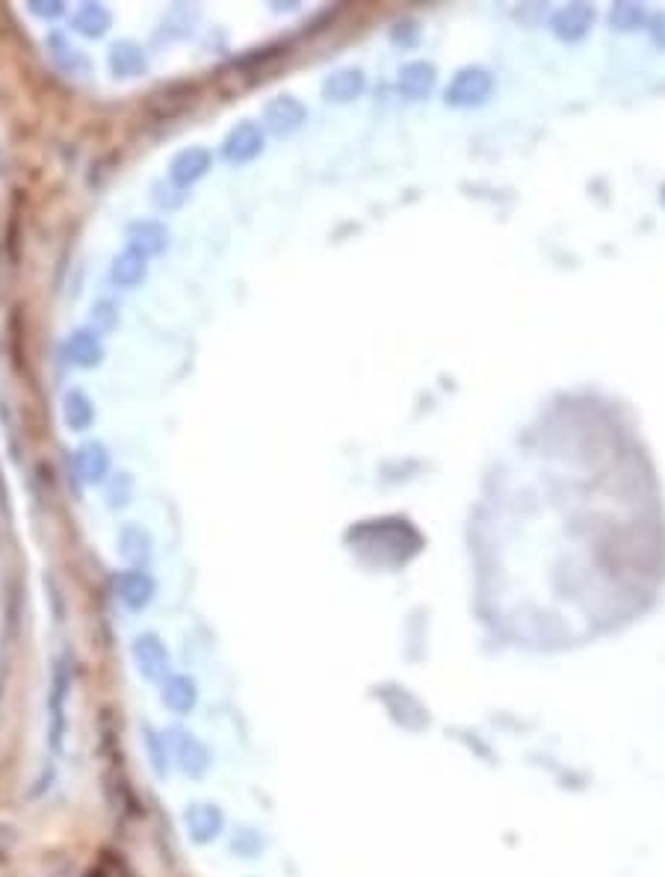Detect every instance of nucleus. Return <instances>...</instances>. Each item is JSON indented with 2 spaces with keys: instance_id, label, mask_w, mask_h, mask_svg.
<instances>
[{
  "instance_id": "f257e3e1",
  "label": "nucleus",
  "mask_w": 665,
  "mask_h": 877,
  "mask_svg": "<svg viewBox=\"0 0 665 877\" xmlns=\"http://www.w3.org/2000/svg\"><path fill=\"white\" fill-rule=\"evenodd\" d=\"M131 656L136 671L151 683H163L172 674V653L157 632H139L133 638Z\"/></svg>"
},
{
  "instance_id": "f03ea898",
  "label": "nucleus",
  "mask_w": 665,
  "mask_h": 877,
  "mask_svg": "<svg viewBox=\"0 0 665 877\" xmlns=\"http://www.w3.org/2000/svg\"><path fill=\"white\" fill-rule=\"evenodd\" d=\"M166 739H169V753H172L175 765H178L187 777L201 780V777L210 771L213 756H210L207 745L201 742L196 733H190V730H184V727H172V730L166 733Z\"/></svg>"
},
{
  "instance_id": "7ed1b4c3",
  "label": "nucleus",
  "mask_w": 665,
  "mask_h": 877,
  "mask_svg": "<svg viewBox=\"0 0 665 877\" xmlns=\"http://www.w3.org/2000/svg\"><path fill=\"white\" fill-rule=\"evenodd\" d=\"M491 92H494L491 71H485L479 65H467V68H462L453 77V83L447 86V104L450 107H462V110L465 107H479V104H485L491 98Z\"/></svg>"
},
{
  "instance_id": "20e7f679",
  "label": "nucleus",
  "mask_w": 665,
  "mask_h": 877,
  "mask_svg": "<svg viewBox=\"0 0 665 877\" xmlns=\"http://www.w3.org/2000/svg\"><path fill=\"white\" fill-rule=\"evenodd\" d=\"M113 588H116V597L125 609L131 612H142L151 606L154 594H157V582L148 570L142 567H128L122 573H116L113 579Z\"/></svg>"
},
{
  "instance_id": "39448f33",
  "label": "nucleus",
  "mask_w": 665,
  "mask_h": 877,
  "mask_svg": "<svg viewBox=\"0 0 665 877\" xmlns=\"http://www.w3.org/2000/svg\"><path fill=\"white\" fill-rule=\"evenodd\" d=\"M264 151V127L258 122H240L228 130L225 142H222V157L231 166H243L252 163L258 154Z\"/></svg>"
},
{
  "instance_id": "423d86ee",
  "label": "nucleus",
  "mask_w": 665,
  "mask_h": 877,
  "mask_svg": "<svg viewBox=\"0 0 665 877\" xmlns=\"http://www.w3.org/2000/svg\"><path fill=\"white\" fill-rule=\"evenodd\" d=\"M213 166V154L204 145H190L184 151H178L169 163V184L175 189H187L199 184L201 178L210 172Z\"/></svg>"
},
{
  "instance_id": "0eeeda50",
  "label": "nucleus",
  "mask_w": 665,
  "mask_h": 877,
  "mask_svg": "<svg viewBox=\"0 0 665 877\" xmlns=\"http://www.w3.org/2000/svg\"><path fill=\"white\" fill-rule=\"evenodd\" d=\"M308 122V107L293 95H278L264 107V127L272 136H290Z\"/></svg>"
},
{
  "instance_id": "6e6552de",
  "label": "nucleus",
  "mask_w": 665,
  "mask_h": 877,
  "mask_svg": "<svg viewBox=\"0 0 665 877\" xmlns=\"http://www.w3.org/2000/svg\"><path fill=\"white\" fill-rule=\"evenodd\" d=\"M181 818H184V830H187L190 842H196V845L216 842L222 836V830H225V813L216 804H207V801L190 804Z\"/></svg>"
},
{
  "instance_id": "1a4fd4ad",
  "label": "nucleus",
  "mask_w": 665,
  "mask_h": 877,
  "mask_svg": "<svg viewBox=\"0 0 665 877\" xmlns=\"http://www.w3.org/2000/svg\"><path fill=\"white\" fill-rule=\"evenodd\" d=\"M63 358L77 370H95L104 361V343L101 334H95L92 328H77L71 331L63 343Z\"/></svg>"
},
{
  "instance_id": "9d476101",
  "label": "nucleus",
  "mask_w": 665,
  "mask_h": 877,
  "mask_svg": "<svg viewBox=\"0 0 665 877\" xmlns=\"http://www.w3.org/2000/svg\"><path fill=\"white\" fill-rule=\"evenodd\" d=\"M125 240H128V249L148 260L169 249V228L160 219H133L125 228Z\"/></svg>"
},
{
  "instance_id": "9b49d317",
  "label": "nucleus",
  "mask_w": 665,
  "mask_h": 877,
  "mask_svg": "<svg viewBox=\"0 0 665 877\" xmlns=\"http://www.w3.org/2000/svg\"><path fill=\"white\" fill-rule=\"evenodd\" d=\"M592 24H595V9L589 3H568L562 9H556L550 18V27L556 33V39H562V42H580Z\"/></svg>"
},
{
  "instance_id": "f8f14e48",
  "label": "nucleus",
  "mask_w": 665,
  "mask_h": 877,
  "mask_svg": "<svg viewBox=\"0 0 665 877\" xmlns=\"http://www.w3.org/2000/svg\"><path fill=\"white\" fill-rule=\"evenodd\" d=\"M74 470L83 485H101L110 476V449L101 440H86L74 452Z\"/></svg>"
},
{
  "instance_id": "ddd939ff",
  "label": "nucleus",
  "mask_w": 665,
  "mask_h": 877,
  "mask_svg": "<svg viewBox=\"0 0 665 877\" xmlns=\"http://www.w3.org/2000/svg\"><path fill=\"white\" fill-rule=\"evenodd\" d=\"M160 700L175 715H190L199 706V683L190 674H169L160 683Z\"/></svg>"
},
{
  "instance_id": "4468645a",
  "label": "nucleus",
  "mask_w": 665,
  "mask_h": 877,
  "mask_svg": "<svg viewBox=\"0 0 665 877\" xmlns=\"http://www.w3.org/2000/svg\"><path fill=\"white\" fill-rule=\"evenodd\" d=\"M68 677L66 665L60 662L54 671V683H51V694H48V709H51V745L54 751H63V739H66V700H68Z\"/></svg>"
},
{
  "instance_id": "2eb2a0df",
  "label": "nucleus",
  "mask_w": 665,
  "mask_h": 877,
  "mask_svg": "<svg viewBox=\"0 0 665 877\" xmlns=\"http://www.w3.org/2000/svg\"><path fill=\"white\" fill-rule=\"evenodd\" d=\"M107 65H110V71H113L116 80H133V77H142L148 71L145 51L136 42H131V39H122V42H113L110 45Z\"/></svg>"
},
{
  "instance_id": "dca6fc26",
  "label": "nucleus",
  "mask_w": 665,
  "mask_h": 877,
  "mask_svg": "<svg viewBox=\"0 0 665 877\" xmlns=\"http://www.w3.org/2000/svg\"><path fill=\"white\" fill-rule=\"evenodd\" d=\"M45 48H48V54H51L54 65H57L63 74H68V77H86V74L92 71L89 57H86L77 45H71L63 33H51V36L45 39Z\"/></svg>"
},
{
  "instance_id": "f3484780",
  "label": "nucleus",
  "mask_w": 665,
  "mask_h": 877,
  "mask_svg": "<svg viewBox=\"0 0 665 877\" xmlns=\"http://www.w3.org/2000/svg\"><path fill=\"white\" fill-rule=\"evenodd\" d=\"M364 89H367V77L361 68H340L323 80V98L334 101V104H349V101L361 98Z\"/></svg>"
},
{
  "instance_id": "a211bd4d",
  "label": "nucleus",
  "mask_w": 665,
  "mask_h": 877,
  "mask_svg": "<svg viewBox=\"0 0 665 877\" xmlns=\"http://www.w3.org/2000/svg\"><path fill=\"white\" fill-rule=\"evenodd\" d=\"M113 27V15L104 3H80L71 12V30L86 39H101Z\"/></svg>"
},
{
  "instance_id": "6ab92c4d",
  "label": "nucleus",
  "mask_w": 665,
  "mask_h": 877,
  "mask_svg": "<svg viewBox=\"0 0 665 877\" xmlns=\"http://www.w3.org/2000/svg\"><path fill=\"white\" fill-rule=\"evenodd\" d=\"M148 275V260L133 249L119 251L110 263V281L119 290H136Z\"/></svg>"
},
{
  "instance_id": "aec40b11",
  "label": "nucleus",
  "mask_w": 665,
  "mask_h": 877,
  "mask_svg": "<svg viewBox=\"0 0 665 877\" xmlns=\"http://www.w3.org/2000/svg\"><path fill=\"white\" fill-rule=\"evenodd\" d=\"M116 550H119V556L131 564V567H142L145 570L148 562H151V553H154V541H151V535L142 526L128 523L119 532V547Z\"/></svg>"
},
{
  "instance_id": "412c9836",
  "label": "nucleus",
  "mask_w": 665,
  "mask_h": 877,
  "mask_svg": "<svg viewBox=\"0 0 665 877\" xmlns=\"http://www.w3.org/2000/svg\"><path fill=\"white\" fill-rule=\"evenodd\" d=\"M435 65L432 63H408L399 71V92L411 101H423L435 89Z\"/></svg>"
},
{
  "instance_id": "4be33fe9",
  "label": "nucleus",
  "mask_w": 665,
  "mask_h": 877,
  "mask_svg": "<svg viewBox=\"0 0 665 877\" xmlns=\"http://www.w3.org/2000/svg\"><path fill=\"white\" fill-rule=\"evenodd\" d=\"M63 423L71 432H86L95 423V405L83 390H68L63 396Z\"/></svg>"
},
{
  "instance_id": "5701e85b",
  "label": "nucleus",
  "mask_w": 665,
  "mask_h": 877,
  "mask_svg": "<svg viewBox=\"0 0 665 877\" xmlns=\"http://www.w3.org/2000/svg\"><path fill=\"white\" fill-rule=\"evenodd\" d=\"M142 742H145L148 765H151L154 777H157V780H166V777H169V762H172V753H169V739H166V733H160L157 727L145 724V727H142Z\"/></svg>"
},
{
  "instance_id": "b1692460",
  "label": "nucleus",
  "mask_w": 665,
  "mask_h": 877,
  "mask_svg": "<svg viewBox=\"0 0 665 877\" xmlns=\"http://www.w3.org/2000/svg\"><path fill=\"white\" fill-rule=\"evenodd\" d=\"M89 328L95 331V334H113L116 328H119V308H116V302H110V299H98L95 305H92V311H89Z\"/></svg>"
},
{
  "instance_id": "393cba45",
  "label": "nucleus",
  "mask_w": 665,
  "mask_h": 877,
  "mask_svg": "<svg viewBox=\"0 0 665 877\" xmlns=\"http://www.w3.org/2000/svg\"><path fill=\"white\" fill-rule=\"evenodd\" d=\"M642 18H645V12L636 3H615L609 12V24L618 30H636L642 24Z\"/></svg>"
},
{
  "instance_id": "a878e982",
  "label": "nucleus",
  "mask_w": 665,
  "mask_h": 877,
  "mask_svg": "<svg viewBox=\"0 0 665 877\" xmlns=\"http://www.w3.org/2000/svg\"><path fill=\"white\" fill-rule=\"evenodd\" d=\"M231 851L234 854H240V857H261V851H264V839L255 833V830H249V827H240L237 833H234V839H231Z\"/></svg>"
},
{
  "instance_id": "bb28decb",
  "label": "nucleus",
  "mask_w": 665,
  "mask_h": 877,
  "mask_svg": "<svg viewBox=\"0 0 665 877\" xmlns=\"http://www.w3.org/2000/svg\"><path fill=\"white\" fill-rule=\"evenodd\" d=\"M131 494H133L131 476H128V473H116L113 482L107 485V502H110V508H122V505H128V502H131Z\"/></svg>"
},
{
  "instance_id": "cd10ccee",
  "label": "nucleus",
  "mask_w": 665,
  "mask_h": 877,
  "mask_svg": "<svg viewBox=\"0 0 665 877\" xmlns=\"http://www.w3.org/2000/svg\"><path fill=\"white\" fill-rule=\"evenodd\" d=\"M30 12L39 15V18H45V21H54V18H60L66 12V3H60V0H33L30 3Z\"/></svg>"
},
{
  "instance_id": "c85d7f7f",
  "label": "nucleus",
  "mask_w": 665,
  "mask_h": 877,
  "mask_svg": "<svg viewBox=\"0 0 665 877\" xmlns=\"http://www.w3.org/2000/svg\"><path fill=\"white\" fill-rule=\"evenodd\" d=\"M654 39H657L660 45H665V18L657 21V27H654Z\"/></svg>"
}]
</instances>
